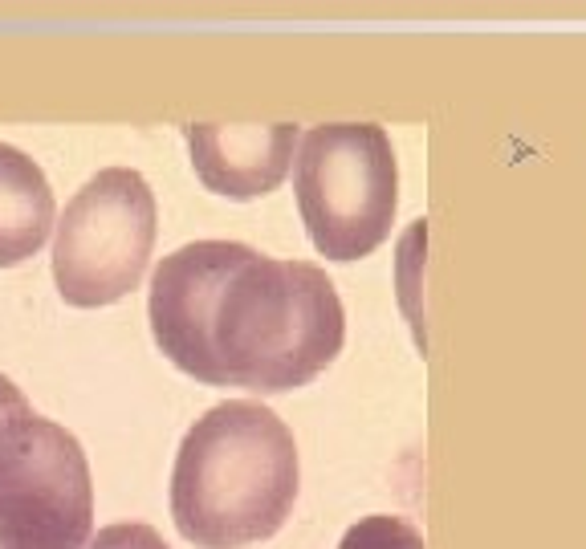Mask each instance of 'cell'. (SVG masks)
<instances>
[{"instance_id":"1","label":"cell","mask_w":586,"mask_h":549,"mask_svg":"<svg viewBox=\"0 0 586 549\" xmlns=\"http://www.w3.org/2000/svg\"><path fill=\"white\" fill-rule=\"evenodd\" d=\"M151 338L204 387L285 395L342 354L346 310L314 261H281L241 240H192L151 273Z\"/></svg>"},{"instance_id":"2","label":"cell","mask_w":586,"mask_h":549,"mask_svg":"<svg viewBox=\"0 0 586 549\" xmlns=\"http://www.w3.org/2000/svg\"><path fill=\"white\" fill-rule=\"evenodd\" d=\"M298 484V440L285 419L257 399H224L180 440L171 517L196 549H245L289 521Z\"/></svg>"},{"instance_id":"3","label":"cell","mask_w":586,"mask_h":549,"mask_svg":"<svg viewBox=\"0 0 586 549\" xmlns=\"http://www.w3.org/2000/svg\"><path fill=\"white\" fill-rule=\"evenodd\" d=\"M293 196L318 257L350 265L387 244L399 212V159L375 122L310 127L293 159Z\"/></svg>"},{"instance_id":"4","label":"cell","mask_w":586,"mask_h":549,"mask_svg":"<svg viewBox=\"0 0 586 549\" xmlns=\"http://www.w3.org/2000/svg\"><path fill=\"white\" fill-rule=\"evenodd\" d=\"M159 232L151 183L135 167L90 175L53 224V285L74 310H102L139 289Z\"/></svg>"},{"instance_id":"5","label":"cell","mask_w":586,"mask_h":549,"mask_svg":"<svg viewBox=\"0 0 586 549\" xmlns=\"http://www.w3.org/2000/svg\"><path fill=\"white\" fill-rule=\"evenodd\" d=\"M90 460L74 432L29 403L0 419V549H86Z\"/></svg>"},{"instance_id":"6","label":"cell","mask_w":586,"mask_h":549,"mask_svg":"<svg viewBox=\"0 0 586 549\" xmlns=\"http://www.w3.org/2000/svg\"><path fill=\"white\" fill-rule=\"evenodd\" d=\"M184 143L192 171L212 196L224 200H265L273 196L298 159L302 131L293 122L273 127H216V122H188Z\"/></svg>"},{"instance_id":"7","label":"cell","mask_w":586,"mask_h":549,"mask_svg":"<svg viewBox=\"0 0 586 549\" xmlns=\"http://www.w3.org/2000/svg\"><path fill=\"white\" fill-rule=\"evenodd\" d=\"M53 224L57 208L45 171L13 143H0V269L37 257Z\"/></svg>"},{"instance_id":"8","label":"cell","mask_w":586,"mask_h":549,"mask_svg":"<svg viewBox=\"0 0 586 549\" xmlns=\"http://www.w3.org/2000/svg\"><path fill=\"white\" fill-rule=\"evenodd\" d=\"M338 549H424V533L395 513L359 517L338 541Z\"/></svg>"},{"instance_id":"9","label":"cell","mask_w":586,"mask_h":549,"mask_svg":"<svg viewBox=\"0 0 586 549\" xmlns=\"http://www.w3.org/2000/svg\"><path fill=\"white\" fill-rule=\"evenodd\" d=\"M424 244H428V224L416 220L407 228L403 244H399V301L407 310V322L416 330V342L424 346V310H420V289H416V269L424 265Z\"/></svg>"},{"instance_id":"10","label":"cell","mask_w":586,"mask_h":549,"mask_svg":"<svg viewBox=\"0 0 586 549\" xmlns=\"http://www.w3.org/2000/svg\"><path fill=\"white\" fill-rule=\"evenodd\" d=\"M86 549H171V545L143 521H119L98 529V537H90Z\"/></svg>"},{"instance_id":"11","label":"cell","mask_w":586,"mask_h":549,"mask_svg":"<svg viewBox=\"0 0 586 549\" xmlns=\"http://www.w3.org/2000/svg\"><path fill=\"white\" fill-rule=\"evenodd\" d=\"M21 403H29V399L21 395V387H17L9 375H0V419H5L9 411H17Z\"/></svg>"}]
</instances>
